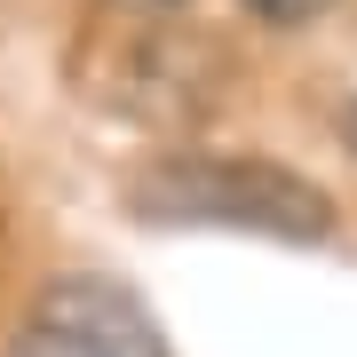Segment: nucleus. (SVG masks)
<instances>
[{
    "mask_svg": "<svg viewBox=\"0 0 357 357\" xmlns=\"http://www.w3.org/2000/svg\"><path fill=\"white\" fill-rule=\"evenodd\" d=\"M8 357H167V342H159V318L119 278L79 270V278L40 286L24 326L8 333Z\"/></svg>",
    "mask_w": 357,
    "mask_h": 357,
    "instance_id": "f03ea898",
    "label": "nucleus"
},
{
    "mask_svg": "<svg viewBox=\"0 0 357 357\" xmlns=\"http://www.w3.org/2000/svg\"><path fill=\"white\" fill-rule=\"evenodd\" d=\"M128 199L143 222H215V230H255V238H294V246L333 238V199L310 175L270 167V159L175 151L151 175H135Z\"/></svg>",
    "mask_w": 357,
    "mask_h": 357,
    "instance_id": "f257e3e1",
    "label": "nucleus"
},
{
    "mask_svg": "<svg viewBox=\"0 0 357 357\" xmlns=\"http://www.w3.org/2000/svg\"><path fill=\"white\" fill-rule=\"evenodd\" d=\"M342 135H349V151H357V96H349V112H342Z\"/></svg>",
    "mask_w": 357,
    "mask_h": 357,
    "instance_id": "20e7f679",
    "label": "nucleus"
},
{
    "mask_svg": "<svg viewBox=\"0 0 357 357\" xmlns=\"http://www.w3.org/2000/svg\"><path fill=\"white\" fill-rule=\"evenodd\" d=\"M246 8H255L262 24H302V16H318L326 0H246Z\"/></svg>",
    "mask_w": 357,
    "mask_h": 357,
    "instance_id": "7ed1b4c3",
    "label": "nucleus"
},
{
    "mask_svg": "<svg viewBox=\"0 0 357 357\" xmlns=\"http://www.w3.org/2000/svg\"><path fill=\"white\" fill-rule=\"evenodd\" d=\"M119 8H175V0H119Z\"/></svg>",
    "mask_w": 357,
    "mask_h": 357,
    "instance_id": "39448f33",
    "label": "nucleus"
}]
</instances>
